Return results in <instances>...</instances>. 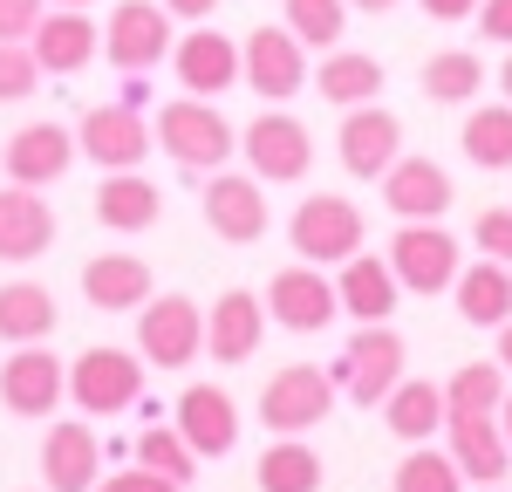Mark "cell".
I'll use <instances>...</instances> for the list:
<instances>
[{"mask_svg":"<svg viewBox=\"0 0 512 492\" xmlns=\"http://www.w3.org/2000/svg\"><path fill=\"white\" fill-rule=\"evenodd\" d=\"M151 130H158L164 158L185 164V171H226V158L239 151V130L212 110V96H178V103H164Z\"/></svg>","mask_w":512,"mask_h":492,"instance_id":"cell-1","label":"cell"},{"mask_svg":"<svg viewBox=\"0 0 512 492\" xmlns=\"http://www.w3.org/2000/svg\"><path fill=\"white\" fill-rule=\"evenodd\" d=\"M328 410H335V376L315 369V363L274 369L267 390H260V424H267L274 438H308Z\"/></svg>","mask_w":512,"mask_h":492,"instance_id":"cell-2","label":"cell"},{"mask_svg":"<svg viewBox=\"0 0 512 492\" xmlns=\"http://www.w3.org/2000/svg\"><path fill=\"white\" fill-rule=\"evenodd\" d=\"M287 240L315 267H342L349 253H362V212L342 192H308L294 205V219H287Z\"/></svg>","mask_w":512,"mask_h":492,"instance_id":"cell-3","label":"cell"},{"mask_svg":"<svg viewBox=\"0 0 512 492\" xmlns=\"http://www.w3.org/2000/svg\"><path fill=\"white\" fill-rule=\"evenodd\" d=\"M403 335L390 322H362V335H349V349H342V363L328 369L335 376V390H349L355 404H383L396 383H403Z\"/></svg>","mask_w":512,"mask_h":492,"instance_id":"cell-4","label":"cell"},{"mask_svg":"<svg viewBox=\"0 0 512 492\" xmlns=\"http://www.w3.org/2000/svg\"><path fill=\"white\" fill-rule=\"evenodd\" d=\"M137 356L158 369H185L205 356V315L185 294H151L137 308Z\"/></svg>","mask_w":512,"mask_h":492,"instance_id":"cell-5","label":"cell"},{"mask_svg":"<svg viewBox=\"0 0 512 492\" xmlns=\"http://www.w3.org/2000/svg\"><path fill=\"white\" fill-rule=\"evenodd\" d=\"M239 151H246L260 185H294L315 164V137H308V123L287 117V110H260V117L239 130Z\"/></svg>","mask_w":512,"mask_h":492,"instance_id":"cell-6","label":"cell"},{"mask_svg":"<svg viewBox=\"0 0 512 492\" xmlns=\"http://www.w3.org/2000/svg\"><path fill=\"white\" fill-rule=\"evenodd\" d=\"M69 397H76V410H89V417H117V410H130L137 397H144V356H130V349H82L76 369H69Z\"/></svg>","mask_w":512,"mask_h":492,"instance_id":"cell-7","label":"cell"},{"mask_svg":"<svg viewBox=\"0 0 512 492\" xmlns=\"http://www.w3.org/2000/svg\"><path fill=\"white\" fill-rule=\"evenodd\" d=\"M103 55L123 76L158 69L164 55H171V14H164V0H117L110 21H103Z\"/></svg>","mask_w":512,"mask_h":492,"instance_id":"cell-8","label":"cell"},{"mask_svg":"<svg viewBox=\"0 0 512 492\" xmlns=\"http://www.w3.org/2000/svg\"><path fill=\"white\" fill-rule=\"evenodd\" d=\"M239 82L253 96H267V103H287L294 89H308V48H301V35L287 21L280 28H253L239 41Z\"/></svg>","mask_w":512,"mask_h":492,"instance_id":"cell-9","label":"cell"},{"mask_svg":"<svg viewBox=\"0 0 512 492\" xmlns=\"http://www.w3.org/2000/svg\"><path fill=\"white\" fill-rule=\"evenodd\" d=\"M390 274L410 294H444V287L458 281V240L437 219H403L390 240Z\"/></svg>","mask_w":512,"mask_h":492,"instance_id":"cell-10","label":"cell"},{"mask_svg":"<svg viewBox=\"0 0 512 492\" xmlns=\"http://www.w3.org/2000/svg\"><path fill=\"white\" fill-rule=\"evenodd\" d=\"M151 144H158V130L137 117L130 103H96L76 123V151L89 164H103V171H137V164L151 158Z\"/></svg>","mask_w":512,"mask_h":492,"instance_id":"cell-11","label":"cell"},{"mask_svg":"<svg viewBox=\"0 0 512 492\" xmlns=\"http://www.w3.org/2000/svg\"><path fill=\"white\" fill-rule=\"evenodd\" d=\"M267 315H274L280 328H294V335H321V328L342 315V294H335V281L321 274L315 260H301V267H280L274 274Z\"/></svg>","mask_w":512,"mask_h":492,"instance_id":"cell-12","label":"cell"},{"mask_svg":"<svg viewBox=\"0 0 512 492\" xmlns=\"http://www.w3.org/2000/svg\"><path fill=\"white\" fill-rule=\"evenodd\" d=\"M62 397H69V369H62L55 349L21 342V349L0 363V404L14 410V417H48Z\"/></svg>","mask_w":512,"mask_h":492,"instance_id":"cell-13","label":"cell"},{"mask_svg":"<svg viewBox=\"0 0 512 492\" xmlns=\"http://www.w3.org/2000/svg\"><path fill=\"white\" fill-rule=\"evenodd\" d=\"M444 431H451V458H458L465 479L499 486V479L512 472V445H506L499 410H444Z\"/></svg>","mask_w":512,"mask_h":492,"instance_id":"cell-14","label":"cell"},{"mask_svg":"<svg viewBox=\"0 0 512 492\" xmlns=\"http://www.w3.org/2000/svg\"><path fill=\"white\" fill-rule=\"evenodd\" d=\"M205 226H212L226 246L267 240V192H260V178L212 171V185H205Z\"/></svg>","mask_w":512,"mask_h":492,"instance_id":"cell-15","label":"cell"},{"mask_svg":"<svg viewBox=\"0 0 512 492\" xmlns=\"http://www.w3.org/2000/svg\"><path fill=\"white\" fill-rule=\"evenodd\" d=\"M335 151L349 164V178H383V171L403 158V123H396L390 110H376V103H355V110H342Z\"/></svg>","mask_w":512,"mask_h":492,"instance_id":"cell-16","label":"cell"},{"mask_svg":"<svg viewBox=\"0 0 512 492\" xmlns=\"http://www.w3.org/2000/svg\"><path fill=\"white\" fill-rule=\"evenodd\" d=\"M35 48L41 76H82L96 55H103V28L82 14V7H55V14H41V28L28 35Z\"/></svg>","mask_w":512,"mask_h":492,"instance_id":"cell-17","label":"cell"},{"mask_svg":"<svg viewBox=\"0 0 512 492\" xmlns=\"http://www.w3.org/2000/svg\"><path fill=\"white\" fill-rule=\"evenodd\" d=\"M260 335H267V301L246 294V287H226V294L205 308V356H212V363H246V356H260Z\"/></svg>","mask_w":512,"mask_h":492,"instance_id":"cell-18","label":"cell"},{"mask_svg":"<svg viewBox=\"0 0 512 492\" xmlns=\"http://www.w3.org/2000/svg\"><path fill=\"white\" fill-rule=\"evenodd\" d=\"M103 479V445H96V431L89 424H48V438H41V486L48 492H96Z\"/></svg>","mask_w":512,"mask_h":492,"instance_id":"cell-19","label":"cell"},{"mask_svg":"<svg viewBox=\"0 0 512 492\" xmlns=\"http://www.w3.org/2000/svg\"><path fill=\"white\" fill-rule=\"evenodd\" d=\"M0 164H7V178L14 185H55L69 164H76V130H62V123H21L14 137H7V151H0Z\"/></svg>","mask_w":512,"mask_h":492,"instance_id":"cell-20","label":"cell"},{"mask_svg":"<svg viewBox=\"0 0 512 492\" xmlns=\"http://www.w3.org/2000/svg\"><path fill=\"white\" fill-rule=\"evenodd\" d=\"M171 69L185 82V96H226L239 82V41L219 28H192L185 41H171Z\"/></svg>","mask_w":512,"mask_h":492,"instance_id":"cell-21","label":"cell"},{"mask_svg":"<svg viewBox=\"0 0 512 492\" xmlns=\"http://www.w3.org/2000/svg\"><path fill=\"white\" fill-rule=\"evenodd\" d=\"M178 431H185V445L198 458H226L239 445V404L219 390V383H192L185 397H178Z\"/></svg>","mask_w":512,"mask_h":492,"instance_id":"cell-22","label":"cell"},{"mask_svg":"<svg viewBox=\"0 0 512 492\" xmlns=\"http://www.w3.org/2000/svg\"><path fill=\"white\" fill-rule=\"evenodd\" d=\"M55 246V212L41 199L35 185H14L7 178V192H0V260H41Z\"/></svg>","mask_w":512,"mask_h":492,"instance_id":"cell-23","label":"cell"},{"mask_svg":"<svg viewBox=\"0 0 512 492\" xmlns=\"http://www.w3.org/2000/svg\"><path fill=\"white\" fill-rule=\"evenodd\" d=\"M158 287H151V267L137 260V253H96L89 267H82V301L89 308H103V315H130V308H144Z\"/></svg>","mask_w":512,"mask_h":492,"instance_id":"cell-24","label":"cell"},{"mask_svg":"<svg viewBox=\"0 0 512 492\" xmlns=\"http://www.w3.org/2000/svg\"><path fill=\"white\" fill-rule=\"evenodd\" d=\"M383 205H390L396 219H444V205H451L444 164L437 158H396L383 171Z\"/></svg>","mask_w":512,"mask_h":492,"instance_id":"cell-25","label":"cell"},{"mask_svg":"<svg viewBox=\"0 0 512 492\" xmlns=\"http://www.w3.org/2000/svg\"><path fill=\"white\" fill-rule=\"evenodd\" d=\"M158 212H164V192L144 171H103V185H96V219H103L110 233H151Z\"/></svg>","mask_w":512,"mask_h":492,"instance_id":"cell-26","label":"cell"},{"mask_svg":"<svg viewBox=\"0 0 512 492\" xmlns=\"http://www.w3.org/2000/svg\"><path fill=\"white\" fill-rule=\"evenodd\" d=\"M335 294H342V308H349L355 322H390L403 281L390 274V260H376V253H349L342 274H335Z\"/></svg>","mask_w":512,"mask_h":492,"instance_id":"cell-27","label":"cell"},{"mask_svg":"<svg viewBox=\"0 0 512 492\" xmlns=\"http://www.w3.org/2000/svg\"><path fill=\"white\" fill-rule=\"evenodd\" d=\"M308 82L321 89V103L355 110V103H376V96H383V62H376V55H362V48H328V55H321V69Z\"/></svg>","mask_w":512,"mask_h":492,"instance_id":"cell-28","label":"cell"},{"mask_svg":"<svg viewBox=\"0 0 512 492\" xmlns=\"http://www.w3.org/2000/svg\"><path fill=\"white\" fill-rule=\"evenodd\" d=\"M383 424H390L403 445H431L437 431H444V383L403 376L390 397H383Z\"/></svg>","mask_w":512,"mask_h":492,"instance_id":"cell-29","label":"cell"},{"mask_svg":"<svg viewBox=\"0 0 512 492\" xmlns=\"http://www.w3.org/2000/svg\"><path fill=\"white\" fill-rule=\"evenodd\" d=\"M458 315L472 328H499L512 322V267L506 260H478V267H458Z\"/></svg>","mask_w":512,"mask_h":492,"instance_id":"cell-30","label":"cell"},{"mask_svg":"<svg viewBox=\"0 0 512 492\" xmlns=\"http://www.w3.org/2000/svg\"><path fill=\"white\" fill-rule=\"evenodd\" d=\"M55 335V294L41 281H7L0 287V342H48Z\"/></svg>","mask_w":512,"mask_h":492,"instance_id":"cell-31","label":"cell"},{"mask_svg":"<svg viewBox=\"0 0 512 492\" xmlns=\"http://www.w3.org/2000/svg\"><path fill=\"white\" fill-rule=\"evenodd\" d=\"M458 144H465V158L478 171H512V103H485L465 117L458 130Z\"/></svg>","mask_w":512,"mask_h":492,"instance_id":"cell-32","label":"cell"},{"mask_svg":"<svg viewBox=\"0 0 512 492\" xmlns=\"http://www.w3.org/2000/svg\"><path fill=\"white\" fill-rule=\"evenodd\" d=\"M253 479H260V492H321V458L301 438H274Z\"/></svg>","mask_w":512,"mask_h":492,"instance_id":"cell-33","label":"cell"},{"mask_svg":"<svg viewBox=\"0 0 512 492\" xmlns=\"http://www.w3.org/2000/svg\"><path fill=\"white\" fill-rule=\"evenodd\" d=\"M478 82H485V62H478L472 48H444L424 62V96L431 103H472Z\"/></svg>","mask_w":512,"mask_h":492,"instance_id":"cell-34","label":"cell"},{"mask_svg":"<svg viewBox=\"0 0 512 492\" xmlns=\"http://www.w3.org/2000/svg\"><path fill=\"white\" fill-rule=\"evenodd\" d=\"M137 465H151L158 479H171V486H192L198 451L185 445V431H178V424H151V431L137 438Z\"/></svg>","mask_w":512,"mask_h":492,"instance_id":"cell-35","label":"cell"},{"mask_svg":"<svg viewBox=\"0 0 512 492\" xmlns=\"http://www.w3.org/2000/svg\"><path fill=\"white\" fill-rule=\"evenodd\" d=\"M294 35H301V48H335L342 41V28H349V0H287V14H280Z\"/></svg>","mask_w":512,"mask_h":492,"instance_id":"cell-36","label":"cell"},{"mask_svg":"<svg viewBox=\"0 0 512 492\" xmlns=\"http://www.w3.org/2000/svg\"><path fill=\"white\" fill-rule=\"evenodd\" d=\"M390 492H465V472H458V458H451V451L417 445L403 465H396V486Z\"/></svg>","mask_w":512,"mask_h":492,"instance_id":"cell-37","label":"cell"},{"mask_svg":"<svg viewBox=\"0 0 512 492\" xmlns=\"http://www.w3.org/2000/svg\"><path fill=\"white\" fill-rule=\"evenodd\" d=\"M506 404V363H465L444 383V410H499Z\"/></svg>","mask_w":512,"mask_h":492,"instance_id":"cell-38","label":"cell"},{"mask_svg":"<svg viewBox=\"0 0 512 492\" xmlns=\"http://www.w3.org/2000/svg\"><path fill=\"white\" fill-rule=\"evenodd\" d=\"M41 89V62L28 41H0V103H21Z\"/></svg>","mask_w":512,"mask_h":492,"instance_id":"cell-39","label":"cell"},{"mask_svg":"<svg viewBox=\"0 0 512 492\" xmlns=\"http://www.w3.org/2000/svg\"><path fill=\"white\" fill-rule=\"evenodd\" d=\"M472 240H478L485 260H506V267H512V205H485L478 226H472Z\"/></svg>","mask_w":512,"mask_h":492,"instance_id":"cell-40","label":"cell"},{"mask_svg":"<svg viewBox=\"0 0 512 492\" xmlns=\"http://www.w3.org/2000/svg\"><path fill=\"white\" fill-rule=\"evenodd\" d=\"M48 14V0H0V41H28Z\"/></svg>","mask_w":512,"mask_h":492,"instance_id":"cell-41","label":"cell"},{"mask_svg":"<svg viewBox=\"0 0 512 492\" xmlns=\"http://www.w3.org/2000/svg\"><path fill=\"white\" fill-rule=\"evenodd\" d=\"M96 492H185V486L158 479L151 465H130V472H110V479H96Z\"/></svg>","mask_w":512,"mask_h":492,"instance_id":"cell-42","label":"cell"},{"mask_svg":"<svg viewBox=\"0 0 512 492\" xmlns=\"http://www.w3.org/2000/svg\"><path fill=\"white\" fill-rule=\"evenodd\" d=\"M472 21H478V35H485V41H506V48H512V0H478Z\"/></svg>","mask_w":512,"mask_h":492,"instance_id":"cell-43","label":"cell"},{"mask_svg":"<svg viewBox=\"0 0 512 492\" xmlns=\"http://www.w3.org/2000/svg\"><path fill=\"white\" fill-rule=\"evenodd\" d=\"M417 7H424L431 21H472L478 14V0H417Z\"/></svg>","mask_w":512,"mask_h":492,"instance_id":"cell-44","label":"cell"},{"mask_svg":"<svg viewBox=\"0 0 512 492\" xmlns=\"http://www.w3.org/2000/svg\"><path fill=\"white\" fill-rule=\"evenodd\" d=\"M164 14L171 21H205V14H219V0H164Z\"/></svg>","mask_w":512,"mask_h":492,"instance_id":"cell-45","label":"cell"},{"mask_svg":"<svg viewBox=\"0 0 512 492\" xmlns=\"http://www.w3.org/2000/svg\"><path fill=\"white\" fill-rule=\"evenodd\" d=\"M499 363L512 369V322H499Z\"/></svg>","mask_w":512,"mask_h":492,"instance_id":"cell-46","label":"cell"},{"mask_svg":"<svg viewBox=\"0 0 512 492\" xmlns=\"http://www.w3.org/2000/svg\"><path fill=\"white\" fill-rule=\"evenodd\" d=\"M349 7H362V14H390L396 0H349Z\"/></svg>","mask_w":512,"mask_h":492,"instance_id":"cell-47","label":"cell"},{"mask_svg":"<svg viewBox=\"0 0 512 492\" xmlns=\"http://www.w3.org/2000/svg\"><path fill=\"white\" fill-rule=\"evenodd\" d=\"M499 424H506V445H512V390H506V404H499Z\"/></svg>","mask_w":512,"mask_h":492,"instance_id":"cell-48","label":"cell"},{"mask_svg":"<svg viewBox=\"0 0 512 492\" xmlns=\"http://www.w3.org/2000/svg\"><path fill=\"white\" fill-rule=\"evenodd\" d=\"M499 89H506V103H512V55H506V69H499Z\"/></svg>","mask_w":512,"mask_h":492,"instance_id":"cell-49","label":"cell"},{"mask_svg":"<svg viewBox=\"0 0 512 492\" xmlns=\"http://www.w3.org/2000/svg\"><path fill=\"white\" fill-rule=\"evenodd\" d=\"M55 7H89V0H55Z\"/></svg>","mask_w":512,"mask_h":492,"instance_id":"cell-50","label":"cell"},{"mask_svg":"<svg viewBox=\"0 0 512 492\" xmlns=\"http://www.w3.org/2000/svg\"><path fill=\"white\" fill-rule=\"evenodd\" d=\"M485 492H506V486H485Z\"/></svg>","mask_w":512,"mask_h":492,"instance_id":"cell-51","label":"cell"}]
</instances>
